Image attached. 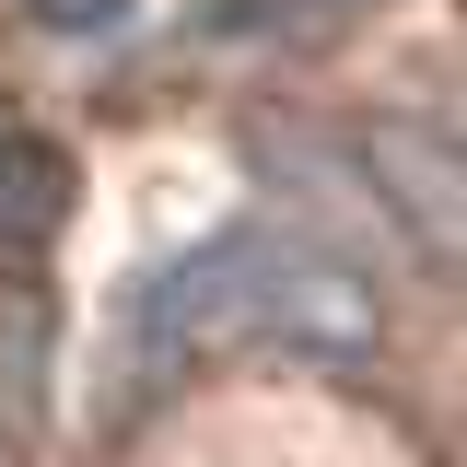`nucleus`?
I'll return each mask as SVG.
<instances>
[{"label": "nucleus", "mask_w": 467, "mask_h": 467, "mask_svg": "<svg viewBox=\"0 0 467 467\" xmlns=\"http://www.w3.org/2000/svg\"><path fill=\"white\" fill-rule=\"evenodd\" d=\"M36 12H47L58 36H94V24H117V12H129V0H36Z\"/></svg>", "instance_id": "nucleus-1"}]
</instances>
